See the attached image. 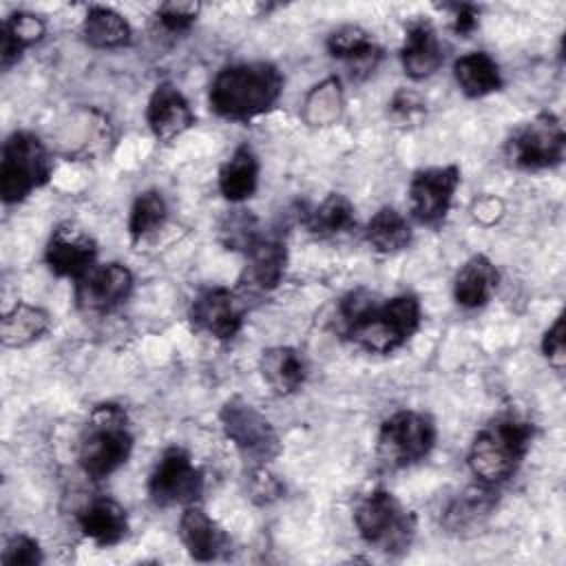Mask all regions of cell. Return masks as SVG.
I'll return each instance as SVG.
<instances>
[{"label":"cell","instance_id":"f35d334b","mask_svg":"<svg viewBox=\"0 0 566 566\" xmlns=\"http://www.w3.org/2000/svg\"><path fill=\"white\" fill-rule=\"evenodd\" d=\"M444 9L451 11V29L458 35H469L478 29L480 22V9L471 2H455V4H447Z\"/></svg>","mask_w":566,"mask_h":566},{"label":"cell","instance_id":"44dd1931","mask_svg":"<svg viewBox=\"0 0 566 566\" xmlns=\"http://www.w3.org/2000/svg\"><path fill=\"white\" fill-rule=\"evenodd\" d=\"M77 524L84 537L97 546H115L128 533L126 509L111 497H93L77 513Z\"/></svg>","mask_w":566,"mask_h":566},{"label":"cell","instance_id":"484cf974","mask_svg":"<svg viewBox=\"0 0 566 566\" xmlns=\"http://www.w3.org/2000/svg\"><path fill=\"white\" fill-rule=\"evenodd\" d=\"M51 327L46 310L18 301L0 323V340L4 347H24L44 336Z\"/></svg>","mask_w":566,"mask_h":566},{"label":"cell","instance_id":"f546056e","mask_svg":"<svg viewBox=\"0 0 566 566\" xmlns=\"http://www.w3.org/2000/svg\"><path fill=\"white\" fill-rule=\"evenodd\" d=\"M354 223H356L354 203L340 192H329L318 206H314L305 214L307 232L318 239H327V237L347 232Z\"/></svg>","mask_w":566,"mask_h":566},{"label":"cell","instance_id":"e575fe53","mask_svg":"<svg viewBox=\"0 0 566 566\" xmlns=\"http://www.w3.org/2000/svg\"><path fill=\"white\" fill-rule=\"evenodd\" d=\"M42 548L38 544V539H33L31 535L24 533H15L13 537H9L0 562L4 566H38L42 564Z\"/></svg>","mask_w":566,"mask_h":566},{"label":"cell","instance_id":"e0dca14e","mask_svg":"<svg viewBox=\"0 0 566 566\" xmlns=\"http://www.w3.org/2000/svg\"><path fill=\"white\" fill-rule=\"evenodd\" d=\"M327 51L332 57L347 64L352 77L363 80L382 60V46L358 24H345L329 33Z\"/></svg>","mask_w":566,"mask_h":566},{"label":"cell","instance_id":"4fadbf2b","mask_svg":"<svg viewBox=\"0 0 566 566\" xmlns=\"http://www.w3.org/2000/svg\"><path fill=\"white\" fill-rule=\"evenodd\" d=\"M95 256H97L95 239L84 228L71 221L55 226L44 250V261L49 270L55 276H64L73 281H77L82 274H86L95 265Z\"/></svg>","mask_w":566,"mask_h":566},{"label":"cell","instance_id":"5b68a950","mask_svg":"<svg viewBox=\"0 0 566 566\" xmlns=\"http://www.w3.org/2000/svg\"><path fill=\"white\" fill-rule=\"evenodd\" d=\"M360 537L385 555H402L416 535V515L387 489L369 491L354 509Z\"/></svg>","mask_w":566,"mask_h":566},{"label":"cell","instance_id":"1f68e13d","mask_svg":"<svg viewBox=\"0 0 566 566\" xmlns=\"http://www.w3.org/2000/svg\"><path fill=\"white\" fill-rule=\"evenodd\" d=\"M168 217L166 199L159 190H144L137 195V199L130 206L128 214V234L137 243L153 232H157Z\"/></svg>","mask_w":566,"mask_h":566},{"label":"cell","instance_id":"ffe728a7","mask_svg":"<svg viewBox=\"0 0 566 566\" xmlns=\"http://www.w3.org/2000/svg\"><path fill=\"white\" fill-rule=\"evenodd\" d=\"M444 53L436 29L427 20H416L407 27L400 49V64L411 80H427L442 66Z\"/></svg>","mask_w":566,"mask_h":566},{"label":"cell","instance_id":"7402d4cb","mask_svg":"<svg viewBox=\"0 0 566 566\" xmlns=\"http://www.w3.org/2000/svg\"><path fill=\"white\" fill-rule=\"evenodd\" d=\"M259 369L263 380L279 396H290L298 391L307 378V360L303 352L287 345L263 349L259 358Z\"/></svg>","mask_w":566,"mask_h":566},{"label":"cell","instance_id":"9c48e42d","mask_svg":"<svg viewBox=\"0 0 566 566\" xmlns=\"http://www.w3.org/2000/svg\"><path fill=\"white\" fill-rule=\"evenodd\" d=\"M219 422L226 438L252 467L268 464L281 453V440L272 422L241 396L223 402Z\"/></svg>","mask_w":566,"mask_h":566},{"label":"cell","instance_id":"30bf717a","mask_svg":"<svg viewBox=\"0 0 566 566\" xmlns=\"http://www.w3.org/2000/svg\"><path fill=\"white\" fill-rule=\"evenodd\" d=\"M203 493V471L181 447H168L148 478V495L157 506H190Z\"/></svg>","mask_w":566,"mask_h":566},{"label":"cell","instance_id":"9a60e30c","mask_svg":"<svg viewBox=\"0 0 566 566\" xmlns=\"http://www.w3.org/2000/svg\"><path fill=\"white\" fill-rule=\"evenodd\" d=\"M497 506V493L491 484H471L455 493L440 511V524L447 533L471 537L480 533Z\"/></svg>","mask_w":566,"mask_h":566},{"label":"cell","instance_id":"4dcf8cb0","mask_svg":"<svg viewBox=\"0 0 566 566\" xmlns=\"http://www.w3.org/2000/svg\"><path fill=\"white\" fill-rule=\"evenodd\" d=\"M343 86L338 77H327L312 86L303 102V117L312 126H329L343 113Z\"/></svg>","mask_w":566,"mask_h":566},{"label":"cell","instance_id":"4316f807","mask_svg":"<svg viewBox=\"0 0 566 566\" xmlns=\"http://www.w3.org/2000/svg\"><path fill=\"white\" fill-rule=\"evenodd\" d=\"M82 35L93 49H119L130 44L133 31L126 18L115 9L93 4L84 15Z\"/></svg>","mask_w":566,"mask_h":566},{"label":"cell","instance_id":"836d02e7","mask_svg":"<svg viewBox=\"0 0 566 566\" xmlns=\"http://www.w3.org/2000/svg\"><path fill=\"white\" fill-rule=\"evenodd\" d=\"M201 11L199 2H188V0H172V2H164L157 9V18L164 24L166 31L170 33H184L192 27V22L197 20Z\"/></svg>","mask_w":566,"mask_h":566},{"label":"cell","instance_id":"277c9868","mask_svg":"<svg viewBox=\"0 0 566 566\" xmlns=\"http://www.w3.org/2000/svg\"><path fill=\"white\" fill-rule=\"evenodd\" d=\"M133 451L128 416L119 405L102 402L93 409L77 444V462L91 480L113 475Z\"/></svg>","mask_w":566,"mask_h":566},{"label":"cell","instance_id":"d4e9b609","mask_svg":"<svg viewBox=\"0 0 566 566\" xmlns=\"http://www.w3.org/2000/svg\"><path fill=\"white\" fill-rule=\"evenodd\" d=\"M259 186V159L250 146H239L219 170V190L232 201L241 203L256 192Z\"/></svg>","mask_w":566,"mask_h":566},{"label":"cell","instance_id":"d6a6232c","mask_svg":"<svg viewBox=\"0 0 566 566\" xmlns=\"http://www.w3.org/2000/svg\"><path fill=\"white\" fill-rule=\"evenodd\" d=\"M219 237L228 250L245 254L261 239L259 221L250 210H234L223 217L219 226Z\"/></svg>","mask_w":566,"mask_h":566},{"label":"cell","instance_id":"f1b7e54d","mask_svg":"<svg viewBox=\"0 0 566 566\" xmlns=\"http://www.w3.org/2000/svg\"><path fill=\"white\" fill-rule=\"evenodd\" d=\"M367 243L380 254H396L411 243V226L402 212L382 206L365 226Z\"/></svg>","mask_w":566,"mask_h":566},{"label":"cell","instance_id":"8fae6325","mask_svg":"<svg viewBox=\"0 0 566 566\" xmlns=\"http://www.w3.org/2000/svg\"><path fill=\"white\" fill-rule=\"evenodd\" d=\"M460 184V168L431 166L416 170L409 184V208L418 223L438 228L449 214L455 188Z\"/></svg>","mask_w":566,"mask_h":566},{"label":"cell","instance_id":"8d00e7d4","mask_svg":"<svg viewBox=\"0 0 566 566\" xmlns=\"http://www.w3.org/2000/svg\"><path fill=\"white\" fill-rule=\"evenodd\" d=\"M427 108H424V102L420 99L418 93L413 91H396L391 102H389V115L396 124L400 126H411V124H418L422 117H424Z\"/></svg>","mask_w":566,"mask_h":566},{"label":"cell","instance_id":"8992f818","mask_svg":"<svg viewBox=\"0 0 566 566\" xmlns=\"http://www.w3.org/2000/svg\"><path fill=\"white\" fill-rule=\"evenodd\" d=\"M51 157L44 144L29 130H15L4 139L0 159V197L18 203L51 177Z\"/></svg>","mask_w":566,"mask_h":566},{"label":"cell","instance_id":"3957f363","mask_svg":"<svg viewBox=\"0 0 566 566\" xmlns=\"http://www.w3.org/2000/svg\"><path fill=\"white\" fill-rule=\"evenodd\" d=\"M533 424L515 413H502L489 420L469 447L471 473L491 486L513 478L533 442Z\"/></svg>","mask_w":566,"mask_h":566},{"label":"cell","instance_id":"cb8c5ba5","mask_svg":"<svg viewBox=\"0 0 566 566\" xmlns=\"http://www.w3.org/2000/svg\"><path fill=\"white\" fill-rule=\"evenodd\" d=\"M453 77L467 97H484L502 88L497 62L484 51H471L453 62Z\"/></svg>","mask_w":566,"mask_h":566},{"label":"cell","instance_id":"ac0fdd59","mask_svg":"<svg viewBox=\"0 0 566 566\" xmlns=\"http://www.w3.org/2000/svg\"><path fill=\"white\" fill-rule=\"evenodd\" d=\"M179 539L197 562H212L228 548L226 531L199 504L184 509L179 517Z\"/></svg>","mask_w":566,"mask_h":566},{"label":"cell","instance_id":"603a6c76","mask_svg":"<svg viewBox=\"0 0 566 566\" xmlns=\"http://www.w3.org/2000/svg\"><path fill=\"white\" fill-rule=\"evenodd\" d=\"M500 283V272L484 254L471 256L455 274L453 298L460 307L478 310L486 305Z\"/></svg>","mask_w":566,"mask_h":566},{"label":"cell","instance_id":"d6986e66","mask_svg":"<svg viewBox=\"0 0 566 566\" xmlns=\"http://www.w3.org/2000/svg\"><path fill=\"white\" fill-rule=\"evenodd\" d=\"M287 263V250L281 239L261 237L248 252H245V268L241 274V285L250 292H270L274 290Z\"/></svg>","mask_w":566,"mask_h":566},{"label":"cell","instance_id":"7a4b0ae2","mask_svg":"<svg viewBox=\"0 0 566 566\" xmlns=\"http://www.w3.org/2000/svg\"><path fill=\"white\" fill-rule=\"evenodd\" d=\"M283 91V75L272 62H243L221 69L210 84V108L234 122L270 111Z\"/></svg>","mask_w":566,"mask_h":566},{"label":"cell","instance_id":"2e32d148","mask_svg":"<svg viewBox=\"0 0 566 566\" xmlns=\"http://www.w3.org/2000/svg\"><path fill=\"white\" fill-rule=\"evenodd\" d=\"M146 122L159 142H172L195 124V113L175 84L161 82L148 99Z\"/></svg>","mask_w":566,"mask_h":566},{"label":"cell","instance_id":"83f0119b","mask_svg":"<svg viewBox=\"0 0 566 566\" xmlns=\"http://www.w3.org/2000/svg\"><path fill=\"white\" fill-rule=\"evenodd\" d=\"M44 20L29 11H15L2 22L0 35V64L2 69L13 66L22 51L44 38Z\"/></svg>","mask_w":566,"mask_h":566},{"label":"cell","instance_id":"74e56055","mask_svg":"<svg viewBox=\"0 0 566 566\" xmlns=\"http://www.w3.org/2000/svg\"><path fill=\"white\" fill-rule=\"evenodd\" d=\"M542 354L555 369H564L566 365V329L564 314H559L553 325L542 336Z\"/></svg>","mask_w":566,"mask_h":566},{"label":"cell","instance_id":"7c38bea8","mask_svg":"<svg viewBox=\"0 0 566 566\" xmlns=\"http://www.w3.org/2000/svg\"><path fill=\"white\" fill-rule=\"evenodd\" d=\"M133 283V272L126 265L95 263L75 281V303L86 314H108L128 301Z\"/></svg>","mask_w":566,"mask_h":566},{"label":"cell","instance_id":"5bb4252c","mask_svg":"<svg viewBox=\"0 0 566 566\" xmlns=\"http://www.w3.org/2000/svg\"><path fill=\"white\" fill-rule=\"evenodd\" d=\"M243 318L245 305L241 296L228 287L203 290L190 307L192 325L217 340H232L241 332Z\"/></svg>","mask_w":566,"mask_h":566},{"label":"cell","instance_id":"ba28073f","mask_svg":"<svg viewBox=\"0 0 566 566\" xmlns=\"http://www.w3.org/2000/svg\"><path fill=\"white\" fill-rule=\"evenodd\" d=\"M564 148L566 133L559 117L553 113H539L511 133L504 153L511 166L535 172L559 166Z\"/></svg>","mask_w":566,"mask_h":566},{"label":"cell","instance_id":"52a82bcc","mask_svg":"<svg viewBox=\"0 0 566 566\" xmlns=\"http://www.w3.org/2000/svg\"><path fill=\"white\" fill-rule=\"evenodd\" d=\"M438 431L431 416L413 409H402L391 413L378 431L376 453L378 460L389 469H405L424 460L433 444Z\"/></svg>","mask_w":566,"mask_h":566},{"label":"cell","instance_id":"6da1fadb","mask_svg":"<svg viewBox=\"0 0 566 566\" xmlns=\"http://www.w3.org/2000/svg\"><path fill=\"white\" fill-rule=\"evenodd\" d=\"M345 334L371 354H389L402 347L420 327V303L413 294L378 301L367 290H354L340 301Z\"/></svg>","mask_w":566,"mask_h":566},{"label":"cell","instance_id":"d590c367","mask_svg":"<svg viewBox=\"0 0 566 566\" xmlns=\"http://www.w3.org/2000/svg\"><path fill=\"white\" fill-rule=\"evenodd\" d=\"M248 491L256 504H270L283 495V482L265 464H254L248 475Z\"/></svg>","mask_w":566,"mask_h":566},{"label":"cell","instance_id":"ab89813d","mask_svg":"<svg viewBox=\"0 0 566 566\" xmlns=\"http://www.w3.org/2000/svg\"><path fill=\"white\" fill-rule=\"evenodd\" d=\"M473 214H475V219H480L482 223H493V221L502 214V201L495 199V197H484V199L475 201Z\"/></svg>","mask_w":566,"mask_h":566}]
</instances>
